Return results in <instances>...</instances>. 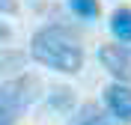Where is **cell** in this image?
I'll return each mask as SVG.
<instances>
[{
  "label": "cell",
  "instance_id": "4",
  "mask_svg": "<svg viewBox=\"0 0 131 125\" xmlns=\"http://www.w3.org/2000/svg\"><path fill=\"white\" fill-rule=\"evenodd\" d=\"M101 101L110 110V116H116L122 125H131V86L128 83H122V81L107 83L104 92H101Z\"/></svg>",
  "mask_w": 131,
  "mask_h": 125
},
{
  "label": "cell",
  "instance_id": "6",
  "mask_svg": "<svg viewBox=\"0 0 131 125\" xmlns=\"http://www.w3.org/2000/svg\"><path fill=\"white\" fill-rule=\"evenodd\" d=\"M110 33L116 36V42L131 45V9L128 6H119L110 15Z\"/></svg>",
  "mask_w": 131,
  "mask_h": 125
},
{
  "label": "cell",
  "instance_id": "5",
  "mask_svg": "<svg viewBox=\"0 0 131 125\" xmlns=\"http://www.w3.org/2000/svg\"><path fill=\"white\" fill-rule=\"evenodd\" d=\"M72 125H122L116 116H110L107 107H98V104H81L78 116L72 119Z\"/></svg>",
  "mask_w": 131,
  "mask_h": 125
},
{
  "label": "cell",
  "instance_id": "7",
  "mask_svg": "<svg viewBox=\"0 0 131 125\" xmlns=\"http://www.w3.org/2000/svg\"><path fill=\"white\" fill-rule=\"evenodd\" d=\"M69 9H72L78 18H83V21H95L98 18V0H69Z\"/></svg>",
  "mask_w": 131,
  "mask_h": 125
},
{
  "label": "cell",
  "instance_id": "1",
  "mask_svg": "<svg viewBox=\"0 0 131 125\" xmlns=\"http://www.w3.org/2000/svg\"><path fill=\"white\" fill-rule=\"evenodd\" d=\"M30 57L39 66L63 75H78L83 69V48L63 27H42L30 39Z\"/></svg>",
  "mask_w": 131,
  "mask_h": 125
},
{
  "label": "cell",
  "instance_id": "2",
  "mask_svg": "<svg viewBox=\"0 0 131 125\" xmlns=\"http://www.w3.org/2000/svg\"><path fill=\"white\" fill-rule=\"evenodd\" d=\"M39 89L42 83L33 75H18L0 83V125H15L27 113V107L39 98Z\"/></svg>",
  "mask_w": 131,
  "mask_h": 125
},
{
  "label": "cell",
  "instance_id": "8",
  "mask_svg": "<svg viewBox=\"0 0 131 125\" xmlns=\"http://www.w3.org/2000/svg\"><path fill=\"white\" fill-rule=\"evenodd\" d=\"M27 57L18 51H0V72H12V69H24Z\"/></svg>",
  "mask_w": 131,
  "mask_h": 125
},
{
  "label": "cell",
  "instance_id": "10",
  "mask_svg": "<svg viewBox=\"0 0 131 125\" xmlns=\"http://www.w3.org/2000/svg\"><path fill=\"white\" fill-rule=\"evenodd\" d=\"M0 12L3 15H15L18 12V0H0Z\"/></svg>",
  "mask_w": 131,
  "mask_h": 125
},
{
  "label": "cell",
  "instance_id": "9",
  "mask_svg": "<svg viewBox=\"0 0 131 125\" xmlns=\"http://www.w3.org/2000/svg\"><path fill=\"white\" fill-rule=\"evenodd\" d=\"M72 104H74L72 89H54V92H51V107H57V110H69Z\"/></svg>",
  "mask_w": 131,
  "mask_h": 125
},
{
  "label": "cell",
  "instance_id": "3",
  "mask_svg": "<svg viewBox=\"0 0 131 125\" xmlns=\"http://www.w3.org/2000/svg\"><path fill=\"white\" fill-rule=\"evenodd\" d=\"M98 63L113 81L131 83V45L116 42V45H101L98 48Z\"/></svg>",
  "mask_w": 131,
  "mask_h": 125
},
{
  "label": "cell",
  "instance_id": "11",
  "mask_svg": "<svg viewBox=\"0 0 131 125\" xmlns=\"http://www.w3.org/2000/svg\"><path fill=\"white\" fill-rule=\"evenodd\" d=\"M9 39H12V30H9L6 21H0V45H6Z\"/></svg>",
  "mask_w": 131,
  "mask_h": 125
}]
</instances>
